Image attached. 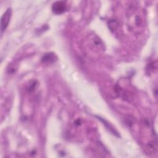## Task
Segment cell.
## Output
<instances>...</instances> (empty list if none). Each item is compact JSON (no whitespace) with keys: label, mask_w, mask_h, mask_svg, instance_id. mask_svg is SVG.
<instances>
[{"label":"cell","mask_w":158,"mask_h":158,"mask_svg":"<svg viewBox=\"0 0 158 158\" xmlns=\"http://www.w3.org/2000/svg\"><path fill=\"white\" fill-rule=\"evenodd\" d=\"M11 9L10 8L7 9L6 12L4 13V14L1 17V33H2L7 27L10 19L11 17Z\"/></svg>","instance_id":"1"},{"label":"cell","mask_w":158,"mask_h":158,"mask_svg":"<svg viewBox=\"0 0 158 158\" xmlns=\"http://www.w3.org/2000/svg\"><path fill=\"white\" fill-rule=\"evenodd\" d=\"M52 12L56 14H60L66 10V4L64 1H56L53 3L52 6Z\"/></svg>","instance_id":"2"},{"label":"cell","mask_w":158,"mask_h":158,"mask_svg":"<svg viewBox=\"0 0 158 158\" xmlns=\"http://www.w3.org/2000/svg\"><path fill=\"white\" fill-rule=\"evenodd\" d=\"M42 59L44 62H53L54 61V56L51 54H46L45 56H44Z\"/></svg>","instance_id":"3"}]
</instances>
